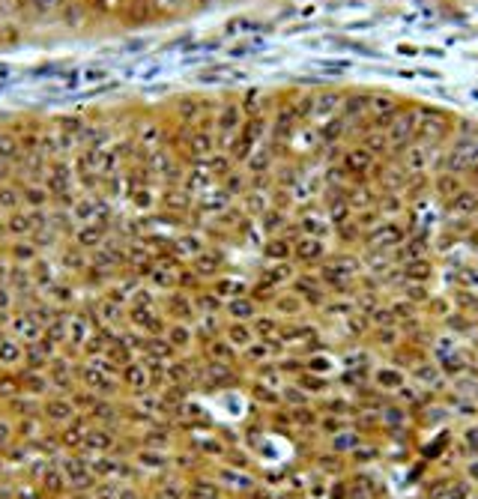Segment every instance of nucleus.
I'll return each instance as SVG.
<instances>
[{"instance_id": "nucleus-29", "label": "nucleus", "mask_w": 478, "mask_h": 499, "mask_svg": "<svg viewBox=\"0 0 478 499\" xmlns=\"http://www.w3.org/2000/svg\"><path fill=\"white\" fill-rule=\"evenodd\" d=\"M314 466L320 469V473H341V466H344V461H341V454H335L329 449V454L326 451H320V454H314Z\"/></svg>"}, {"instance_id": "nucleus-32", "label": "nucleus", "mask_w": 478, "mask_h": 499, "mask_svg": "<svg viewBox=\"0 0 478 499\" xmlns=\"http://www.w3.org/2000/svg\"><path fill=\"white\" fill-rule=\"evenodd\" d=\"M440 374H442V371H440L437 365H428V362H418V365H413V377H415L418 383H428V386H433V383H440Z\"/></svg>"}, {"instance_id": "nucleus-11", "label": "nucleus", "mask_w": 478, "mask_h": 499, "mask_svg": "<svg viewBox=\"0 0 478 499\" xmlns=\"http://www.w3.org/2000/svg\"><path fill=\"white\" fill-rule=\"evenodd\" d=\"M281 326H284V320L275 314H264V311H260V314L251 320V329H254V335H257V341H269V338H278L281 335Z\"/></svg>"}, {"instance_id": "nucleus-26", "label": "nucleus", "mask_w": 478, "mask_h": 499, "mask_svg": "<svg viewBox=\"0 0 478 499\" xmlns=\"http://www.w3.org/2000/svg\"><path fill=\"white\" fill-rule=\"evenodd\" d=\"M359 407L353 404V401H347V397H326L323 401V407H320V412H326V416H350V412H356Z\"/></svg>"}, {"instance_id": "nucleus-3", "label": "nucleus", "mask_w": 478, "mask_h": 499, "mask_svg": "<svg viewBox=\"0 0 478 499\" xmlns=\"http://www.w3.org/2000/svg\"><path fill=\"white\" fill-rule=\"evenodd\" d=\"M212 478L222 484L224 496H249L260 484L254 473H245V469H234V466H215Z\"/></svg>"}, {"instance_id": "nucleus-40", "label": "nucleus", "mask_w": 478, "mask_h": 499, "mask_svg": "<svg viewBox=\"0 0 478 499\" xmlns=\"http://www.w3.org/2000/svg\"><path fill=\"white\" fill-rule=\"evenodd\" d=\"M428 311H430V314L433 317H448V314H452V302H448V299H440V296H430L428 299Z\"/></svg>"}, {"instance_id": "nucleus-6", "label": "nucleus", "mask_w": 478, "mask_h": 499, "mask_svg": "<svg viewBox=\"0 0 478 499\" xmlns=\"http://www.w3.org/2000/svg\"><path fill=\"white\" fill-rule=\"evenodd\" d=\"M448 216L478 219V189H460L452 201H448Z\"/></svg>"}, {"instance_id": "nucleus-10", "label": "nucleus", "mask_w": 478, "mask_h": 499, "mask_svg": "<svg viewBox=\"0 0 478 499\" xmlns=\"http://www.w3.org/2000/svg\"><path fill=\"white\" fill-rule=\"evenodd\" d=\"M403 383H407V377H403V371L395 368V365H386V368L374 371V386L380 392H398Z\"/></svg>"}, {"instance_id": "nucleus-19", "label": "nucleus", "mask_w": 478, "mask_h": 499, "mask_svg": "<svg viewBox=\"0 0 478 499\" xmlns=\"http://www.w3.org/2000/svg\"><path fill=\"white\" fill-rule=\"evenodd\" d=\"M403 204H407V197H403V194H398V192H386V194L380 197V201H376V209H380V216L395 219V216H401V212L407 209Z\"/></svg>"}, {"instance_id": "nucleus-41", "label": "nucleus", "mask_w": 478, "mask_h": 499, "mask_svg": "<svg viewBox=\"0 0 478 499\" xmlns=\"http://www.w3.org/2000/svg\"><path fill=\"white\" fill-rule=\"evenodd\" d=\"M442 323L448 329H457V332H469V326H472V320L467 314H448V317H442Z\"/></svg>"}, {"instance_id": "nucleus-18", "label": "nucleus", "mask_w": 478, "mask_h": 499, "mask_svg": "<svg viewBox=\"0 0 478 499\" xmlns=\"http://www.w3.org/2000/svg\"><path fill=\"white\" fill-rule=\"evenodd\" d=\"M323 314L332 317V320H341V323H344L350 314H356V302H353V299H338V296H332L329 302L323 305Z\"/></svg>"}, {"instance_id": "nucleus-14", "label": "nucleus", "mask_w": 478, "mask_h": 499, "mask_svg": "<svg viewBox=\"0 0 478 499\" xmlns=\"http://www.w3.org/2000/svg\"><path fill=\"white\" fill-rule=\"evenodd\" d=\"M326 216H329L332 227H341L353 219V207L347 197H335V201H326Z\"/></svg>"}, {"instance_id": "nucleus-37", "label": "nucleus", "mask_w": 478, "mask_h": 499, "mask_svg": "<svg viewBox=\"0 0 478 499\" xmlns=\"http://www.w3.org/2000/svg\"><path fill=\"white\" fill-rule=\"evenodd\" d=\"M305 371H311V374H320L326 377V371H332V362H329V356L326 353H314L305 359Z\"/></svg>"}, {"instance_id": "nucleus-17", "label": "nucleus", "mask_w": 478, "mask_h": 499, "mask_svg": "<svg viewBox=\"0 0 478 499\" xmlns=\"http://www.w3.org/2000/svg\"><path fill=\"white\" fill-rule=\"evenodd\" d=\"M287 410H290V422H293V427H299V431L317 427V422H320V410H314L311 404H305V407H287Z\"/></svg>"}, {"instance_id": "nucleus-16", "label": "nucleus", "mask_w": 478, "mask_h": 499, "mask_svg": "<svg viewBox=\"0 0 478 499\" xmlns=\"http://www.w3.org/2000/svg\"><path fill=\"white\" fill-rule=\"evenodd\" d=\"M251 397L260 404V407H266V410H275V407H281L284 401H281V392L278 389H272V386H266V383H260V380H254V386H251Z\"/></svg>"}, {"instance_id": "nucleus-36", "label": "nucleus", "mask_w": 478, "mask_h": 499, "mask_svg": "<svg viewBox=\"0 0 478 499\" xmlns=\"http://www.w3.org/2000/svg\"><path fill=\"white\" fill-rule=\"evenodd\" d=\"M448 493L457 496V499H472L475 496V484L469 478H455V481H448Z\"/></svg>"}, {"instance_id": "nucleus-12", "label": "nucleus", "mask_w": 478, "mask_h": 499, "mask_svg": "<svg viewBox=\"0 0 478 499\" xmlns=\"http://www.w3.org/2000/svg\"><path fill=\"white\" fill-rule=\"evenodd\" d=\"M362 443H365V437H362L359 431H356V427H353V431H347V427H344V431L341 434H335V437H332V443H329V449L332 451H335V454H341V458H344V454H353Z\"/></svg>"}, {"instance_id": "nucleus-44", "label": "nucleus", "mask_w": 478, "mask_h": 499, "mask_svg": "<svg viewBox=\"0 0 478 499\" xmlns=\"http://www.w3.org/2000/svg\"><path fill=\"white\" fill-rule=\"evenodd\" d=\"M347 488H350V481H335V488H332V499H350V490H347Z\"/></svg>"}, {"instance_id": "nucleus-38", "label": "nucleus", "mask_w": 478, "mask_h": 499, "mask_svg": "<svg viewBox=\"0 0 478 499\" xmlns=\"http://www.w3.org/2000/svg\"><path fill=\"white\" fill-rule=\"evenodd\" d=\"M344 365L347 368H371V356H368V350H347Z\"/></svg>"}, {"instance_id": "nucleus-25", "label": "nucleus", "mask_w": 478, "mask_h": 499, "mask_svg": "<svg viewBox=\"0 0 478 499\" xmlns=\"http://www.w3.org/2000/svg\"><path fill=\"white\" fill-rule=\"evenodd\" d=\"M380 422L386 427H403L407 424V407H401V404H386L380 410Z\"/></svg>"}, {"instance_id": "nucleus-9", "label": "nucleus", "mask_w": 478, "mask_h": 499, "mask_svg": "<svg viewBox=\"0 0 478 499\" xmlns=\"http://www.w3.org/2000/svg\"><path fill=\"white\" fill-rule=\"evenodd\" d=\"M314 338H317V326H311V323H284L281 326V341L287 347H293V344L305 347Z\"/></svg>"}, {"instance_id": "nucleus-39", "label": "nucleus", "mask_w": 478, "mask_h": 499, "mask_svg": "<svg viewBox=\"0 0 478 499\" xmlns=\"http://www.w3.org/2000/svg\"><path fill=\"white\" fill-rule=\"evenodd\" d=\"M376 458V449H374V443H362L353 454H350V464L353 466H365L368 461H374Z\"/></svg>"}, {"instance_id": "nucleus-42", "label": "nucleus", "mask_w": 478, "mask_h": 499, "mask_svg": "<svg viewBox=\"0 0 478 499\" xmlns=\"http://www.w3.org/2000/svg\"><path fill=\"white\" fill-rule=\"evenodd\" d=\"M395 395H398L401 407H410V404H413V407H418V395H415V389H410V386H407V383H403V386H401Z\"/></svg>"}, {"instance_id": "nucleus-28", "label": "nucleus", "mask_w": 478, "mask_h": 499, "mask_svg": "<svg viewBox=\"0 0 478 499\" xmlns=\"http://www.w3.org/2000/svg\"><path fill=\"white\" fill-rule=\"evenodd\" d=\"M368 377H371V368H347L341 371V383L350 389H362L368 386Z\"/></svg>"}, {"instance_id": "nucleus-4", "label": "nucleus", "mask_w": 478, "mask_h": 499, "mask_svg": "<svg viewBox=\"0 0 478 499\" xmlns=\"http://www.w3.org/2000/svg\"><path fill=\"white\" fill-rule=\"evenodd\" d=\"M329 258V246L320 236H305L293 239V263L296 266H320Z\"/></svg>"}, {"instance_id": "nucleus-15", "label": "nucleus", "mask_w": 478, "mask_h": 499, "mask_svg": "<svg viewBox=\"0 0 478 499\" xmlns=\"http://www.w3.org/2000/svg\"><path fill=\"white\" fill-rule=\"evenodd\" d=\"M368 168H371V153H368V150H350V153H347L344 170H347L350 177H365Z\"/></svg>"}, {"instance_id": "nucleus-30", "label": "nucleus", "mask_w": 478, "mask_h": 499, "mask_svg": "<svg viewBox=\"0 0 478 499\" xmlns=\"http://www.w3.org/2000/svg\"><path fill=\"white\" fill-rule=\"evenodd\" d=\"M460 189H463V182H460L457 174H442V177L437 180V194L445 197V201H452V197H455Z\"/></svg>"}, {"instance_id": "nucleus-24", "label": "nucleus", "mask_w": 478, "mask_h": 499, "mask_svg": "<svg viewBox=\"0 0 478 499\" xmlns=\"http://www.w3.org/2000/svg\"><path fill=\"white\" fill-rule=\"evenodd\" d=\"M374 335V344L383 347V350H395L401 344V329L398 326H386V329H371Z\"/></svg>"}, {"instance_id": "nucleus-5", "label": "nucleus", "mask_w": 478, "mask_h": 499, "mask_svg": "<svg viewBox=\"0 0 478 499\" xmlns=\"http://www.w3.org/2000/svg\"><path fill=\"white\" fill-rule=\"evenodd\" d=\"M299 227L305 236H320V239H329L332 234V221L326 216V209H317V207H305L299 212Z\"/></svg>"}, {"instance_id": "nucleus-47", "label": "nucleus", "mask_w": 478, "mask_h": 499, "mask_svg": "<svg viewBox=\"0 0 478 499\" xmlns=\"http://www.w3.org/2000/svg\"><path fill=\"white\" fill-rule=\"evenodd\" d=\"M440 499H457V496H452V493H445V496H440Z\"/></svg>"}, {"instance_id": "nucleus-31", "label": "nucleus", "mask_w": 478, "mask_h": 499, "mask_svg": "<svg viewBox=\"0 0 478 499\" xmlns=\"http://www.w3.org/2000/svg\"><path fill=\"white\" fill-rule=\"evenodd\" d=\"M344 329L350 332L353 338H365V335H371V320H368L365 314H359V311H356V314H350V317L344 320Z\"/></svg>"}, {"instance_id": "nucleus-22", "label": "nucleus", "mask_w": 478, "mask_h": 499, "mask_svg": "<svg viewBox=\"0 0 478 499\" xmlns=\"http://www.w3.org/2000/svg\"><path fill=\"white\" fill-rule=\"evenodd\" d=\"M332 234L338 236V242L341 246H362V236H365V231L350 219L347 224H341V227H332Z\"/></svg>"}, {"instance_id": "nucleus-23", "label": "nucleus", "mask_w": 478, "mask_h": 499, "mask_svg": "<svg viewBox=\"0 0 478 499\" xmlns=\"http://www.w3.org/2000/svg\"><path fill=\"white\" fill-rule=\"evenodd\" d=\"M368 320H371V329H386V326H398V317H395L392 305H383V302L371 311Z\"/></svg>"}, {"instance_id": "nucleus-33", "label": "nucleus", "mask_w": 478, "mask_h": 499, "mask_svg": "<svg viewBox=\"0 0 478 499\" xmlns=\"http://www.w3.org/2000/svg\"><path fill=\"white\" fill-rule=\"evenodd\" d=\"M344 427H347L344 416H326V412H320V422H317V431H320V434L335 437V434L344 431Z\"/></svg>"}, {"instance_id": "nucleus-34", "label": "nucleus", "mask_w": 478, "mask_h": 499, "mask_svg": "<svg viewBox=\"0 0 478 499\" xmlns=\"http://www.w3.org/2000/svg\"><path fill=\"white\" fill-rule=\"evenodd\" d=\"M278 371L281 374H293V377H299L302 371H305V359H299V356H278Z\"/></svg>"}, {"instance_id": "nucleus-8", "label": "nucleus", "mask_w": 478, "mask_h": 499, "mask_svg": "<svg viewBox=\"0 0 478 499\" xmlns=\"http://www.w3.org/2000/svg\"><path fill=\"white\" fill-rule=\"evenodd\" d=\"M224 338H227L239 353H242L245 347H251L254 341H257V335H254V329H251V323H245V320H227V326H224Z\"/></svg>"}, {"instance_id": "nucleus-43", "label": "nucleus", "mask_w": 478, "mask_h": 499, "mask_svg": "<svg viewBox=\"0 0 478 499\" xmlns=\"http://www.w3.org/2000/svg\"><path fill=\"white\" fill-rule=\"evenodd\" d=\"M463 446H467V451L478 454V424H469L467 431H463Z\"/></svg>"}, {"instance_id": "nucleus-2", "label": "nucleus", "mask_w": 478, "mask_h": 499, "mask_svg": "<svg viewBox=\"0 0 478 499\" xmlns=\"http://www.w3.org/2000/svg\"><path fill=\"white\" fill-rule=\"evenodd\" d=\"M410 239V227L398 219H383L376 227L365 231L362 236V248L365 251H395L398 246Z\"/></svg>"}, {"instance_id": "nucleus-45", "label": "nucleus", "mask_w": 478, "mask_h": 499, "mask_svg": "<svg viewBox=\"0 0 478 499\" xmlns=\"http://www.w3.org/2000/svg\"><path fill=\"white\" fill-rule=\"evenodd\" d=\"M467 478L478 488V461H469V464H467Z\"/></svg>"}, {"instance_id": "nucleus-46", "label": "nucleus", "mask_w": 478, "mask_h": 499, "mask_svg": "<svg viewBox=\"0 0 478 499\" xmlns=\"http://www.w3.org/2000/svg\"><path fill=\"white\" fill-rule=\"evenodd\" d=\"M371 150H386V138H383V135L368 138V153H371Z\"/></svg>"}, {"instance_id": "nucleus-35", "label": "nucleus", "mask_w": 478, "mask_h": 499, "mask_svg": "<svg viewBox=\"0 0 478 499\" xmlns=\"http://www.w3.org/2000/svg\"><path fill=\"white\" fill-rule=\"evenodd\" d=\"M392 311H395V317H398V323H403V320H415V314H418V305L415 302H410V299H398V302H392Z\"/></svg>"}, {"instance_id": "nucleus-13", "label": "nucleus", "mask_w": 478, "mask_h": 499, "mask_svg": "<svg viewBox=\"0 0 478 499\" xmlns=\"http://www.w3.org/2000/svg\"><path fill=\"white\" fill-rule=\"evenodd\" d=\"M401 273H403V278L413 281V284H428L430 275H433V263H430V258H418V261L403 263Z\"/></svg>"}, {"instance_id": "nucleus-27", "label": "nucleus", "mask_w": 478, "mask_h": 499, "mask_svg": "<svg viewBox=\"0 0 478 499\" xmlns=\"http://www.w3.org/2000/svg\"><path fill=\"white\" fill-rule=\"evenodd\" d=\"M281 401L287 407H305V404H311V395L302 389V386H296V383H290V386L281 389Z\"/></svg>"}, {"instance_id": "nucleus-1", "label": "nucleus", "mask_w": 478, "mask_h": 499, "mask_svg": "<svg viewBox=\"0 0 478 499\" xmlns=\"http://www.w3.org/2000/svg\"><path fill=\"white\" fill-rule=\"evenodd\" d=\"M317 275L332 296L353 293V281L362 275V258L353 251H335L317 266Z\"/></svg>"}, {"instance_id": "nucleus-20", "label": "nucleus", "mask_w": 478, "mask_h": 499, "mask_svg": "<svg viewBox=\"0 0 478 499\" xmlns=\"http://www.w3.org/2000/svg\"><path fill=\"white\" fill-rule=\"evenodd\" d=\"M296 386H302L308 395H326L329 392V380L320 374H311V371H302L296 377Z\"/></svg>"}, {"instance_id": "nucleus-7", "label": "nucleus", "mask_w": 478, "mask_h": 499, "mask_svg": "<svg viewBox=\"0 0 478 499\" xmlns=\"http://www.w3.org/2000/svg\"><path fill=\"white\" fill-rule=\"evenodd\" d=\"M272 311H275V314H278L281 320H296V317H302V311H305V302H302L299 293L284 290V293L275 296Z\"/></svg>"}, {"instance_id": "nucleus-21", "label": "nucleus", "mask_w": 478, "mask_h": 499, "mask_svg": "<svg viewBox=\"0 0 478 499\" xmlns=\"http://www.w3.org/2000/svg\"><path fill=\"white\" fill-rule=\"evenodd\" d=\"M455 305L460 308V314H467L469 320H478V293H475V290L460 287V290L455 293Z\"/></svg>"}]
</instances>
